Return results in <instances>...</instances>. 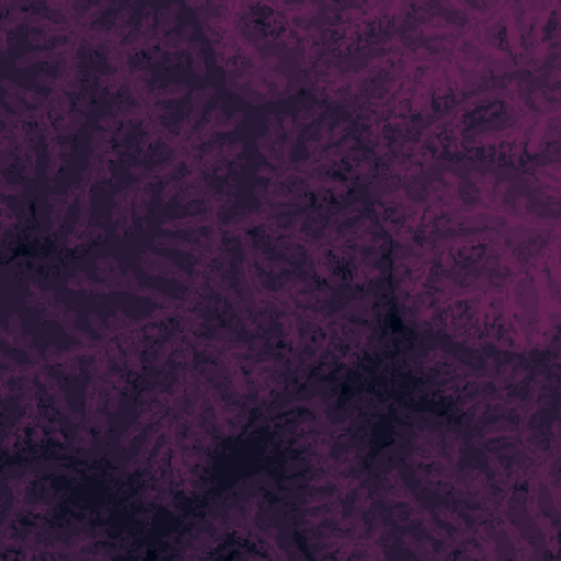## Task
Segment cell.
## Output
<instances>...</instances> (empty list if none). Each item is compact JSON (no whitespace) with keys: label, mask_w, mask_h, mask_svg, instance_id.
<instances>
[{"label":"cell","mask_w":561,"mask_h":561,"mask_svg":"<svg viewBox=\"0 0 561 561\" xmlns=\"http://www.w3.org/2000/svg\"><path fill=\"white\" fill-rule=\"evenodd\" d=\"M401 320L476 348L546 353L559 331V188L489 160H425L368 184Z\"/></svg>","instance_id":"cell-1"},{"label":"cell","mask_w":561,"mask_h":561,"mask_svg":"<svg viewBox=\"0 0 561 561\" xmlns=\"http://www.w3.org/2000/svg\"><path fill=\"white\" fill-rule=\"evenodd\" d=\"M202 24L226 88L250 105L287 101L309 88L327 50L324 4H186Z\"/></svg>","instance_id":"cell-2"},{"label":"cell","mask_w":561,"mask_h":561,"mask_svg":"<svg viewBox=\"0 0 561 561\" xmlns=\"http://www.w3.org/2000/svg\"><path fill=\"white\" fill-rule=\"evenodd\" d=\"M294 513L270 473H254L215 497L182 533L175 557H210L221 543L259 546L261 557H305L294 548Z\"/></svg>","instance_id":"cell-3"}]
</instances>
